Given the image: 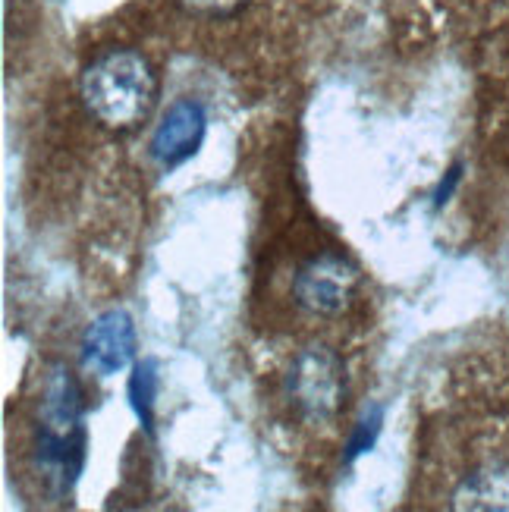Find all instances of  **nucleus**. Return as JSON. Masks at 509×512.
I'll use <instances>...</instances> for the list:
<instances>
[{"label": "nucleus", "mask_w": 509, "mask_h": 512, "mask_svg": "<svg viewBox=\"0 0 509 512\" xmlns=\"http://www.w3.org/2000/svg\"><path fill=\"white\" fill-rule=\"evenodd\" d=\"M158 387H161V374H158V362L154 359H142L132 365L129 374V406L136 412L139 425L148 437H154V399H158Z\"/></svg>", "instance_id": "0eeeda50"}, {"label": "nucleus", "mask_w": 509, "mask_h": 512, "mask_svg": "<svg viewBox=\"0 0 509 512\" xmlns=\"http://www.w3.org/2000/svg\"><path fill=\"white\" fill-rule=\"evenodd\" d=\"M453 509H509V465L484 462L459 481Z\"/></svg>", "instance_id": "423d86ee"}, {"label": "nucleus", "mask_w": 509, "mask_h": 512, "mask_svg": "<svg viewBox=\"0 0 509 512\" xmlns=\"http://www.w3.org/2000/svg\"><path fill=\"white\" fill-rule=\"evenodd\" d=\"M384 415H387V409L381 403H371L362 412V418L356 421V428H352V434L346 440V453H343V462L346 465H352L359 456H365V453L374 450V443H378V437L384 431Z\"/></svg>", "instance_id": "6e6552de"}, {"label": "nucleus", "mask_w": 509, "mask_h": 512, "mask_svg": "<svg viewBox=\"0 0 509 512\" xmlns=\"http://www.w3.org/2000/svg\"><path fill=\"white\" fill-rule=\"evenodd\" d=\"M459 176H462V164H456V167L447 170V176L440 180V186H437V192H434V208H444V205L450 202V195H453V189H456V183H459Z\"/></svg>", "instance_id": "9d476101"}, {"label": "nucleus", "mask_w": 509, "mask_h": 512, "mask_svg": "<svg viewBox=\"0 0 509 512\" xmlns=\"http://www.w3.org/2000/svg\"><path fill=\"white\" fill-rule=\"evenodd\" d=\"M208 136V110L198 98H176L154 126L148 154L164 173L192 161Z\"/></svg>", "instance_id": "20e7f679"}, {"label": "nucleus", "mask_w": 509, "mask_h": 512, "mask_svg": "<svg viewBox=\"0 0 509 512\" xmlns=\"http://www.w3.org/2000/svg\"><path fill=\"white\" fill-rule=\"evenodd\" d=\"M176 4L195 16H233L246 7L249 0H176Z\"/></svg>", "instance_id": "1a4fd4ad"}, {"label": "nucleus", "mask_w": 509, "mask_h": 512, "mask_svg": "<svg viewBox=\"0 0 509 512\" xmlns=\"http://www.w3.org/2000/svg\"><path fill=\"white\" fill-rule=\"evenodd\" d=\"M362 286L359 267L340 252H318L293 274V299L312 318H340L352 308Z\"/></svg>", "instance_id": "7ed1b4c3"}, {"label": "nucleus", "mask_w": 509, "mask_h": 512, "mask_svg": "<svg viewBox=\"0 0 509 512\" xmlns=\"http://www.w3.org/2000/svg\"><path fill=\"white\" fill-rule=\"evenodd\" d=\"M283 396L299 421L312 428L334 425L346 403V365L330 346H305L283 374Z\"/></svg>", "instance_id": "f03ea898"}, {"label": "nucleus", "mask_w": 509, "mask_h": 512, "mask_svg": "<svg viewBox=\"0 0 509 512\" xmlns=\"http://www.w3.org/2000/svg\"><path fill=\"white\" fill-rule=\"evenodd\" d=\"M161 82L151 60L132 48H110L85 63L79 95L85 110L107 129H136L158 104Z\"/></svg>", "instance_id": "f257e3e1"}, {"label": "nucleus", "mask_w": 509, "mask_h": 512, "mask_svg": "<svg viewBox=\"0 0 509 512\" xmlns=\"http://www.w3.org/2000/svg\"><path fill=\"white\" fill-rule=\"evenodd\" d=\"M136 359V321L126 308H107L82 333V365L98 377H114Z\"/></svg>", "instance_id": "39448f33"}]
</instances>
